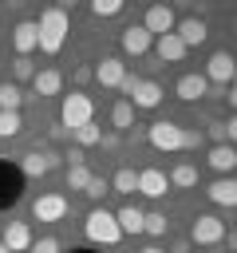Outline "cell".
<instances>
[{"mask_svg":"<svg viewBox=\"0 0 237 253\" xmlns=\"http://www.w3.org/2000/svg\"><path fill=\"white\" fill-rule=\"evenodd\" d=\"M32 87H36V95H59V87H63V75L59 71H36L32 75Z\"/></svg>","mask_w":237,"mask_h":253,"instance_id":"cell-22","label":"cell"},{"mask_svg":"<svg viewBox=\"0 0 237 253\" xmlns=\"http://www.w3.org/2000/svg\"><path fill=\"white\" fill-rule=\"evenodd\" d=\"M205 198L213 202V206H225V210H237V178L229 174V178H217L209 190H205Z\"/></svg>","mask_w":237,"mask_h":253,"instance_id":"cell-19","label":"cell"},{"mask_svg":"<svg viewBox=\"0 0 237 253\" xmlns=\"http://www.w3.org/2000/svg\"><path fill=\"white\" fill-rule=\"evenodd\" d=\"M122 79H126V63L118 55H103L95 63V83L99 87H122Z\"/></svg>","mask_w":237,"mask_h":253,"instance_id":"cell-12","label":"cell"},{"mask_svg":"<svg viewBox=\"0 0 237 253\" xmlns=\"http://www.w3.org/2000/svg\"><path fill=\"white\" fill-rule=\"evenodd\" d=\"M138 253H166L162 245H146V249H138Z\"/></svg>","mask_w":237,"mask_h":253,"instance_id":"cell-41","label":"cell"},{"mask_svg":"<svg viewBox=\"0 0 237 253\" xmlns=\"http://www.w3.org/2000/svg\"><path fill=\"white\" fill-rule=\"evenodd\" d=\"M24 174H20V166H12V162H0V210H8V206H16L20 202V194H24Z\"/></svg>","mask_w":237,"mask_h":253,"instance_id":"cell-7","label":"cell"},{"mask_svg":"<svg viewBox=\"0 0 237 253\" xmlns=\"http://www.w3.org/2000/svg\"><path fill=\"white\" fill-rule=\"evenodd\" d=\"M36 28H40V51L55 55V51L63 47L67 32H71V16H67L63 8H43L40 20H36Z\"/></svg>","mask_w":237,"mask_h":253,"instance_id":"cell-1","label":"cell"},{"mask_svg":"<svg viewBox=\"0 0 237 253\" xmlns=\"http://www.w3.org/2000/svg\"><path fill=\"white\" fill-rule=\"evenodd\" d=\"M166 190H170V178H166L158 166L138 170V194H142V198H162Z\"/></svg>","mask_w":237,"mask_h":253,"instance_id":"cell-16","label":"cell"},{"mask_svg":"<svg viewBox=\"0 0 237 253\" xmlns=\"http://www.w3.org/2000/svg\"><path fill=\"white\" fill-rule=\"evenodd\" d=\"M201 146V130H182V150H198Z\"/></svg>","mask_w":237,"mask_h":253,"instance_id":"cell-35","label":"cell"},{"mask_svg":"<svg viewBox=\"0 0 237 253\" xmlns=\"http://www.w3.org/2000/svg\"><path fill=\"white\" fill-rule=\"evenodd\" d=\"M142 28L158 40V36H170L174 28H178V20H174V8L170 4H150L146 8V16H142Z\"/></svg>","mask_w":237,"mask_h":253,"instance_id":"cell-8","label":"cell"},{"mask_svg":"<svg viewBox=\"0 0 237 253\" xmlns=\"http://www.w3.org/2000/svg\"><path fill=\"white\" fill-rule=\"evenodd\" d=\"M91 115H95V103H91L83 91H71V95L63 99V107H59V119H63V126H71V130L87 126Z\"/></svg>","mask_w":237,"mask_h":253,"instance_id":"cell-4","label":"cell"},{"mask_svg":"<svg viewBox=\"0 0 237 253\" xmlns=\"http://www.w3.org/2000/svg\"><path fill=\"white\" fill-rule=\"evenodd\" d=\"M225 99H229V107H233V111H237V83H233V87H229V95H225Z\"/></svg>","mask_w":237,"mask_h":253,"instance_id":"cell-40","label":"cell"},{"mask_svg":"<svg viewBox=\"0 0 237 253\" xmlns=\"http://www.w3.org/2000/svg\"><path fill=\"white\" fill-rule=\"evenodd\" d=\"M190 241L194 245H221L225 241V221L213 213H198L190 221Z\"/></svg>","mask_w":237,"mask_h":253,"instance_id":"cell-5","label":"cell"},{"mask_svg":"<svg viewBox=\"0 0 237 253\" xmlns=\"http://www.w3.org/2000/svg\"><path fill=\"white\" fill-rule=\"evenodd\" d=\"M32 75H36V71H32V63L20 55V59H16V79H12V83H20V79H32Z\"/></svg>","mask_w":237,"mask_h":253,"instance_id":"cell-36","label":"cell"},{"mask_svg":"<svg viewBox=\"0 0 237 253\" xmlns=\"http://www.w3.org/2000/svg\"><path fill=\"white\" fill-rule=\"evenodd\" d=\"M233 32H237V20H233Z\"/></svg>","mask_w":237,"mask_h":253,"instance_id":"cell-44","label":"cell"},{"mask_svg":"<svg viewBox=\"0 0 237 253\" xmlns=\"http://www.w3.org/2000/svg\"><path fill=\"white\" fill-rule=\"evenodd\" d=\"M166 178H170V186H174V190H194V186H198V166L182 162V166H174Z\"/></svg>","mask_w":237,"mask_h":253,"instance_id":"cell-23","label":"cell"},{"mask_svg":"<svg viewBox=\"0 0 237 253\" xmlns=\"http://www.w3.org/2000/svg\"><path fill=\"white\" fill-rule=\"evenodd\" d=\"M122 91H126V103L134 107V111H154V107H162V99H166V91L154 83V79H122Z\"/></svg>","mask_w":237,"mask_h":253,"instance_id":"cell-3","label":"cell"},{"mask_svg":"<svg viewBox=\"0 0 237 253\" xmlns=\"http://www.w3.org/2000/svg\"><path fill=\"white\" fill-rule=\"evenodd\" d=\"M111 190H115V194H134V190H138V174H134L130 166L115 170V178H111Z\"/></svg>","mask_w":237,"mask_h":253,"instance_id":"cell-26","label":"cell"},{"mask_svg":"<svg viewBox=\"0 0 237 253\" xmlns=\"http://www.w3.org/2000/svg\"><path fill=\"white\" fill-rule=\"evenodd\" d=\"M126 4L122 0H91V16H99V20H107V16H118Z\"/></svg>","mask_w":237,"mask_h":253,"instance_id":"cell-30","label":"cell"},{"mask_svg":"<svg viewBox=\"0 0 237 253\" xmlns=\"http://www.w3.org/2000/svg\"><path fill=\"white\" fill-rule=\"evenodd\" d=\"M225 138H229V146H237V115L225 119Z\"/></svg>","mask_w":237,"mask_h":253,"instance_id":"cell-38","label":"cell"},{"mask_svg":"<svg viewBox=\"0 0 237 253\" xmlns=\"http://www.w3.org/2000/svg\"><path fill=\"white\" fill-rule=\"evenodd\" d=\"M182 130L186 126H178L174 119H158V123H150V146L154 150H182Z\"/></svg>","mask_w":237,"mask_h":253,"instance_id":"cell-6","label":"cell"},{"mask_svg":"<svg viewBox=\"0 0 237 253\" xmlns=\"http://www.w3.org/2000/svg\"><path fill=\"white\" fill-rule=\"evenodd\" d=\"M205 91H209V79L198 75V71H190V75H182V79L174 83V95H178L182 103H198V99H205Z\"/></svg>","mask_w":237,"mask_h":253,"instance_id":"cell-15","label":"cell"},{"mask_svg":"<svg viewBox=\"0 0 237 253\" xmlns=\"http://www.w3.org/2000/svg\"><path fill=\"white\" fill-rule=\"evenodd\" d=\"M32 229H28V221H8L4 225V233H0V245L8 249V253H24V249H32Z\"/></svg>","mask_w":237,"mask_h":253,"instance_id":"cell-13","label":"cell"},{"mask_svg":"<svg viewBox=\"0 0 237 253\" xmlns=\"http://www.w3.org/2000/svg\"><path fill=\"white\" fill-rule=\"evenodd\" d=\"M166 229H170L166 213H146V221H142V233H150V237H162Z\"/></svg>","mask_w":237,"mask_h":253,"instance_id":"cell-32","label":"cell"},{"mask_svg":"<svg viewBox=\"0 0 237 253\" xmlns=\"http://www.w3.org/2000/svg\"><path fill=\"white\" fill-rule=\"evenodd\" d=\"M71 253H91V249H71Z\"/></svg>","mask_w":237,"mask_h":253,"instance_id":"cell-42","label":"cell"},{"mask_svg":"<svg viewBox=\"0 0 237 253\" xmlns=\"http://www.w3.org/2000/svg\"><path fill=\"white\" fill-rule=\"evenodd\" d=\"M83 162H87L83 146H71V150H67V166H83Z\"/></svg>","mask_w":237,"mask_h":253,"instance_id":"cell-37","label":"cell"},{"mask_svg":"<svg viewBox=\"0 0 237 253\" xmlns=\"http://www.w3.org/2000/svg\"><path fill=\"white\" fill-rule=\"evenodd\" d=\"M51 166H55V154H47V150H28L20 158V174L24 178H43Z\"/></svg>","mask_w":237,"mask_h":253,"instance_id":"cell-17","label":"cell"},{"mask_svg":"<svg viewBox=\"0 0 237 253\" xmlns=\"http://www.w3.org/2000/svg\"><path fill=\"white\" fill-rule=\"evenodd\" d=\"M75 134V146H95V142H103V130L95 126V123H87V126H79V130H71Z\"/></svg>","mask_w":237,"mask_h":253,"instance_id":"cell-31","label":"cell"},{"mask_svg":"<svg viewBox=\"0 0 237 253\" xmlns=\"http://www.w3.org/2000/svg\"><path fill=\"white\" fill-rule=\"evenodd\" d=\"M12 47H16L24 59L40 47V28H36V20H20V24L12 28Z\"/></svg>","mask_w":237,"mask_h":253,"instance_id":"cell-14","label":"cell"},{"mask_svg":"<svg viewBox=\"0 0 237 253\" xmlns=\"http://www.w3.org/2000/svg\"><path fill=\"white\" fill-rule=\"evenodd\" d=\"M118 43H122V51H126V55H134V59H138V55H146V51L154 47V36H150L142 24H130V28H122Z\"/></svg>","mask_w":237,"mask_h":253,"instance_id":"cell-10","label":"cell"},{"mask_svg":"<svg viewBox=\"0 0 237 253\" xmlns=\"http://www.w3.org/2000/svg\"><path fill=\"white\" fill-rule=\"evenodd\" d=\"M32 217L36 221H63L67 217V198L63 194H40L32 202Z\"/></svg>","mask_w":237,"mask_h":253,"instance_id":"cell-9","label":"cell"},{"mask_svg":"<svg viewBox=\"0 0 237 253\" xmlns=\"http://www.w3.org/2000/svg\"><path fill=\"white\" fill-rule=\"evenodd\" d=\"M20 130H24L20 111H0V138H16Z\"/></svg>","mask_w":237,"mask_h":253,"instance_id":"cell-28","label":"cell"},{"mask_svg":"<svg viewBox=\"0 0 237 253\" xmlns=\"http://www.w3.org/2000/svg\"><path fill=\"white\" fill-rule=\"evenodd\" d=\"M91 178H95V174H91L87 166H67V190H87Z\"/></svg>","mask_w":237,"mask_h":253,"instance_id":"cell-29","label":"cell"},{"mask_svg":"<svg viewBox=\"0 0 237 253\" xmlns=\"http://www.w3.org/2000/svg\"><path fill=\"white\" fill-rule=\"evenodd\" d=\"M174 36H178L186 47H198V43H205V36H209V24H205V20H198V16H190V20H182V24L174 28Z\"/></svg>","mask_w":237,"mask_h":253,"instance_id":"cell-20","label":"cell"},{"mask_svg":"<svg viewBox=\"0 0 237 253\" xmlns=\"http://www.w3.org/2000/svg\"><path fill=\"white\" fill-rule=\"evenodd\" d=\"M20 103H24V91H20V83H0V111H20Z\"/></svg>","mask_w":237,"mask_h":253,"instance_id":"cell-27","label":"cell"},{"mask_svg":"<svg viewBox=\"0 0 237 253\" xmlns=\"http://www.w3.org/2000/svg\"><path fill=\"white\" fill-rule=\"evenodd\" d=\"M83 233H87V241H95V245H115V241L122 237V229H118V217H115L111 210H103V206H95V210L87 213V221H83Z\"/></svg>","mask_w":237,"mask_h":253,"instance_id":"cell-2","label":"cell"},{"mask_svg":"<svg viewBox=\"0 0 237 253\" xmlns=\"http://www.w3.org/2000/svg\"><path fill=\"white\" fill-rule=\"evenodd\" d=\"M201 75H205L209 83H229V79L237 75V59H233V51H213Z\"/></svg>","mask_w":237,"mask_h":253,"instance_id":"cell-11","label":"cell"},{"mask_svg":"<svg viewBox=\"0 0 237 253\" xmlns=\"http://www.w3.org/2000/svg\"><path fill=\"white\" fill-rule=\"evenodd\" d=\"M115 217H118V229H122V233H142V221H146V213H142L138 206H122Z\"/></svg>","mask_w":237,"mask_h":253,"instance_id":"cell-24","label":"cell"},{"mask_svg":"<svg viewBox=\"0 0 237 253\" xmlns=\"http://www.w3.org/2000/svg\"><path fill=\"white\" fill-rule=\"evenodd\" d=\"M186 51H190V47H186V43H182V40H178L174 32H170V36H158V40H154V55H158L162 63H182V59H186Z\"/></svg>","mask_w":237,"mask_h":253,"instance_id":"cell-21","label":"cell"},{"mask_svg":"<svg viewBox=\"0 0 237 253\" xmlns=\"http://www.w3.org/2000/svg\"><path fill=\"white\" fill-rule=\"evenodd\" d=\"M28 253H59V241L55 237H40V241H32Z\"/></svg>","mask_w":237,"mask_h":253,"instance_id":"cell-34","label":"cell"},{"mask_svg":"<svg viewBox=\"0 0 237 253\" xmlns=\"http://www.w3.org/2000/svg\"><path fill=\"white\" fill-rule=\"evenodd\" d=\"M205 162H209V170H217V174L225 178V174H233V170H237V146H229V142H221V146H209Z\"/></svg>","mask_w":237,"mask_h":253,"instance_id":"cell-18","label":"cell"},{"mask_svg":"<svg viewBox=\"0 0 237 253\" xmlns=\"http://www.w3.org/2000/svg\"><path fill=\"white\" fill-rule=\"evenodd\" d=\"M107 190H111V186H107V182H103V178H91V186H87V190H83V194H87V198H91V202H103V194H107Z\"/></svg>","mask_w":237,"mask_h":253,"instance_id":"cell-33","label":"cell"},{"mask_svg":"<svg viewBox=\"0 0 237 253\" xmlns=\"http://www.w3.org/2000/svg\"><path fill=\"white\" fill-rule=\"evenodd\" d=\"M0 253H8V249H4V245H0Z\"/></svg>","mask_w":237,"mask_h":253,"instance_id":"cell-43","label":"cell"},{"mask_svg":"<svg viewBox=\"0 0 237 253\" xmlns=\"http://www.w3.org/2000/svg\"><path fill=\"white\" fill-rule=\"evenodd\" d=\"M111 126H115V130H130V126H134V107H130L126 99H118V103L111 107Z\"/></svg>","mask_w":237,"mask_h":253,"instance_id":"cell-25","label":"cell"},{"mask_svg":"<svg viewBox=\"0 0 237 253\" xmlns=\"http://www.w3.org/2000/svg\"><path fill=\"white\" fill-rule=\"evenodd\" d=\"M209 134L217 138V146H221V142H229V138H225V123H209Z\"/></svg>","mask_w":237,"mask_h":253,"instance_id":"cell-39","label":"cell"}]
</instances>
